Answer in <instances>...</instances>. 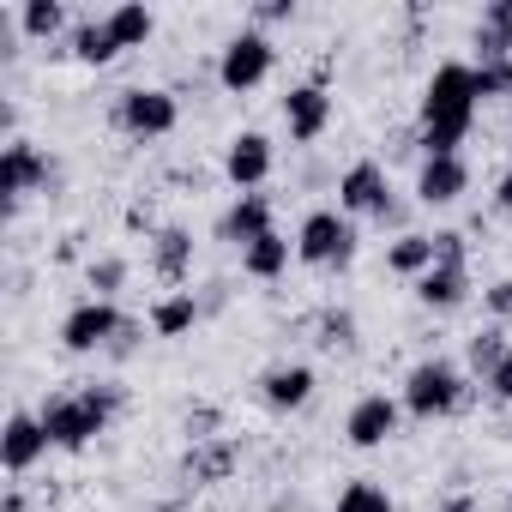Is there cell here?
Wrapping results in <instances>:
<instances>
[{
	"instance_id": "cell-10",
	"label": "cell",
	"mask_w": 512,
	"mask_h": 512,
	"mask_svg": "<svg viewBox=\"0 0 512 512\" xmlns=\"http://www.w3.org/2000/svg\"><path fill=\"white\" fill-rule=\"evenodd\" d=\"M272 169H278V145H272L260 127H247V133H235V139L223 145V181H229L235 193H260V187L272 181Z\"/></svg>"
},
{
	"instance_id": "cell-25",
	"label": "cell",
	"mask_w": 512,
	"mask_h": 512,
	"mask_svg": "<svg viewBox=\"0 0 512 512\" xmlns=\"http://www.w3.org/2000/svg\"><path fill=\"white\" fill-rule=\"evenodd\" d=\"M67 55H73L79 67H109V61L121 55V43L109 37V25H103V19H79V25L67 31Z\"/></svg>"
},
{
	"instance_id": "cell-33",
	"label": "cell",
	"mask_w": 512,
	"mask_h": 512,
	"mask_svg": "<svg viewBox=\"0 0 512 512\" xmlns=\"http://www.w3.org/2000/svg\"><path fill=\"white\" fill-rule=\"evenodd\" d=\"M482 308H488L494 326H506V320H512V278H494V284L482 290Z\"/></svg>"
},
{
	"instance_id": "cell-26",
	"label": "cell",
	"mask_w": 512,
	"mask_h": 512,
	"mask_svg": "<svg viewBox=\"0 0 512 512\" xmlns=\"http://www.w3.org/2000/svg\"><path fill=\"white\" fill-rule=\"evenodd\" d=\"M19 31L31 43H55L67 31V7L61 0H19Z\"/></svg>"
},
{
	"instance_id": "cell-27",
	"label": "cell",
	"mask_w": 512,
	"mask_h": 512,
	"mask_svg": "<svg viewBox=\"0 0 512 512\" xmlns=\"http://www.w3.org/2000/svg\"><path fill=\"white\" fill-rule=\"evenodd\" d=\"M314 344H320L326 356H356V314H350V308H326V314L314 320Z\"/></svg>"
},
{
	"instance_id": "cell-20",
	"label": "cell",
	"mask_w": 512,
	"mask_h": 512,
	"mask_svg": "<svg viewBox=\"0 0 512 512\" xmlns=\"http://www.w3.org/2000/svg\"><path fill=\"white\" fill-rule=\"evenodd\" d=\"M199 320H205V308H199V296H193V290H169V296H157V302H151V314H145L151 338H187Z\"/></svg>"
},
{
	"instance_id": "cell-16",
	"label": "cell",
	"mask_w": 512,
	"mask_h": 512,
	"mask_svg": "<svg viewBox=\"0 0 512 512\" xmlns=\"http://www.w3.org/2000/svg\"><path fill=\"white\" fill-rule=\"evenodd\" d=\"M43 452H49L43 416H37V410H13V416H7V434H0V464H7V476H25Z\"/></svg>"
},
{
	"instance_id": "cell-40",
	"label": "cell",
	"mask_w": 512,
	"mask_h": 512,
	"mask_svg": "<svg viewBox=\"0 0 512 512\" xmlns=\"http://www.w3.org/2000/svg\"><path fill=\"white\" fill-rule=\"evenodd\" d=\"M500 512H512V488H506V500H500Z\"/></svg>"
},
{
	"instance_id": "cell-2",
	"label": "cell",
	"mask_w": 512,
	"mask_h": 512,
	"mask_svg": "<svg viewBox=\"0 0 512 512\" xmlns=\"http://www.w3.org/2000/svg\"><path fill=\"white\" fill-rule=\"evenodd\" d=\"M121 404H127V386H121V380H85V386H73V392L43 398L37 416H43L55 452H85L97 434H109V422L121 416Z\"/></svg>"
},
{
	"instance_id": "cell-17",
	"label": "cell",
	"mask_w": 512,
	"mask_h": 512,
	"mask_svg": "<svg viewBox=\"0 0 512 512\" xmlns=\"http://www.w3.org/2000/svg\"><path fill=\"white\" fill-rule=\"evenodd\" d=\"M151 272H157V284H169V290H181V284L193 278V235H187L181 223H163V229L151 235Z\"/></svg>"
},
{
	"instance_id": "cell-22",
	"label": "cell",
	"mask_w": 512,
	"mask_h": 512,
	"mask_svg": "<svg viewBox=\"0 0 512 512\" xmlns=\"http://www.w3.org/2000/svg\"><path fill=\"white\" fill-rule=\"evenodd\" d=\"M506 350H512V338H506V326H482V332H470V338H464V374L488 386V380L500 374V362H506Z\"/></svg>"
},
{
	"instance_id": "cell-11",
	"label": "cell",
	"mask_w": 512,
	"mask_h": 512,
	"mask_svg": "<svg viewBox=\"0 0 512 512\" xmlns=\"http://www.w3.org/2000/svg\"><path fill=\"white\" fill-rule=\"evenodd\" d=\"M398 428H404V404H398V398H386V392H362V398L344 410V440H350L356 452L386 446Z\"/></svg>"
},
{
	"instance_id": "cell-3",
	"label": "cell",
	"mask_w": 512,
	"mask_h": 512,
	"mask_svg": "<svg viewBox=\"0 0 512 512\" xmlns=\"http://www.w3.org/2000/svg\"><path fill=\"white\" fill-rule=\"evenodd\" d=\"M398 404H404V416H410V422L458 416V410L470 404V374H464L458 362H446V356H422V362L404 374Z\"/></svg>"
},
{
	"instance_id": "cell-1",
	"label": "cell",
	"mask_w": 512,
	"mask_h": 512,
	"mask_svg": "<svg viewBox=\"0 0 512 512\" xmlns=\"http://www.w3.org/2000/svg\"><path fill=\"white\" fill-rule=\"evenodd\" d=\"M476 67L470 61H440L422 85V115H416V151L422 157H464L458 145L476 127Z\"/></svg>"
},
{
	"instance_id": "cell-8",
	"label": "cell",
	"mask_w": 512,
	"mask_h": 512,
	"mask_svg": "<svg viewBox=\"0 0 512 512\" xmlns=\"http://www.w3.org/2000/svg\"><path fill=\"white\" fill-rule=\"evenodd\" d=\"M49 187H61V163L31 139H7V151H0V199H7V211H19L25 193H49Z\"/></svg>"
},
{
	"instance_id": "cell-29",
	"label": "cell",
	"mask_w": 512,
	"mask_h": 512,
	"mask_svg": "<svg viewBox=\"0 0 512 512\" xmlns=\"http://www.w3.org/2000/svg\"><path fill=\"white\" fill-rule=\"evenodd\" d=\"M332 512H398V500H392L380 482L356 476V482H344V488H338V506H332Z\"/></svg>"
},
{
	"instance_id": "cell-37",
	"label": "cell",
	"mask_w": 512,
	"mask_h": 512,
	"mask_svg": "<svg viewBox=\"0 0 512 512\" xmlns=\"http://www.w3.org/2000/svg\"><path fill=\"white\" fill-rule=\"evenodd\" d=\"M434 512H482V500H476V494H464V488H452Z\"/></svg>"
},
{
	"instance_id": "cell-36",
	"label": "cell",
	"mask_w": 512,
	"mask_h": 512,
	"mask_svg": "<svg viewBox=\"0 0 512 512\" xmlns=\"http://www.w3.org/2000/svg\"><path fill=\"white\" fill-rule=\"evenodd\" d=\"M488 392H494V404H512V350H506V362H500V374L488 380Z\"/></svg>"
},
{
	"instance_id": "cell-30",
	"label": "cell",
	"mask_w": 512,
	"mask_h": 512,
	"mask_svg": "<svg viewBox=\"0 0 512 512\" xmlns=\"http://www.w3.org/2000/svg\"><path fill=\"white\" fill-rule=\"evenodd\" d=\"M217 428H223V410H217V404H193V410L181 416V434H187V446H205V440H223Z\"/></svg>"
},
{
	"instance_id": "cell-24",
	"label": "cell",
	"mask_w": 512,
	"mask_h": 512,
	"mask_svg": "<svg viewBox=\"0 0 512 512\" xmlns=\"http://www.w3.org/2000/svg\"><path fill=\"white\" fill-rule=\"evenodd\" d=\"M103 25H109V37H115L121 49H145V43L157 37V13L145 7V0H121V7H109Z\"/></svg>"
},
{
	"instance_id": "cell-19",
	"label": "cell",
	"mask_w": 512,
	"mask_h": 512,
	"mask_svg": "<svg viewBox=\"0 0 512 512\" xmlns=\"http://www.w3.org/2000/svg\"><path fill=\"white\" fill-rule=\"evenodd\" d=\"M410 296H416L428 314H452V308H464V302H470V272H452V266H428V272L410 284Z\"/></svg>"
},
{
	"instance_id": "cell-5",
	"label": "cell",
	"mask_w": 512,
	"mask_h": 512,
	"mask_svg": "<svg viewBox=\"0 0 512 512\" xmlns=\"http://www.w3.org/2000/svg\"><path fill=\"white\" fill-rule=\"evenodd\" d=\"M338 211L344 217H374V223H398V199H392V169L380 157H356L338 175Z\"/></svg>"
},
{
	"instance_id": "cell-31",
	"label": "cell",
	"mask_w": 512,
	"mask_h": 512,
	"mask_svg": "<svg viewBox=\"0 0 512 512\" xmlns=\"http://www.w3.org/2000/svg\"><path fill=\"white\" fill-rule=\"evenodd\" d=\"M470 67H476V61H470ZM476 97H482V103H506V97H512V61L476 67Z\"/></svg>"
},
{
	"instance_id": "cell-7",
	"label": "cell",
	"mask_w": 512,
	"mask_h": 512,
	"mask_svg": "<svg viewBox=\"0 0 512 512\" xmlns=\"http://www.w3.org/2000/svg\"><path fill=\"white\" fill-rule=\"evenodd\" d=\"M115 127H121L127 139H139V145L169 139V133L181 127V103H175V91H163V85H127V91L115 97Z\"/></svg>"
},
{
	"instance_id": "cell-34",
	"label": "cell",
	"mask_w": 512,
	"mask_h": 512,
	"mask_svg": "<svg viewBox=\"0 0 512 512\" xmlns=\"http://www.w3.org/2000/svg\"><path fill=\"white\" fill-rule=\"evenodd\" d=\"M139 338H145V320H121V332H115V344L103 350L109 362H127L133 350H139Z\"/></svg>"
},
{
	"instance_id": "cell-6",
	"label": "cell",
	"mask_w": 512,
	"mask_h": 512,
	"mask_svg": "<svg viewBox=\"0 0 512 512\" xmlns=\"http://www.w3.org/2000/svg\"><path fill=\"white\" fill-rule=\"evenodd\" d=\"M272 67H278V49H272V37L266 31H235L223 49H217V85L229 91V97H247V91H260L266 79H272Z\"/></svg>"
},
{
	"instance_id": "cell-28",
	"label": "cell",
	"mask_w": 512,
	"mask_h": 512,
	"mask_svg": "<svg viewBox=\"0 0 512 512\" xmlns=\"http://www.w3.org/2000/svg\"><path fill=\"white\" fill-rule=\"evenodd\" d=\"M127 278H133V266L121 260V253H103V260H91V266H85V284H91V296H97V302H115V296L127 290Z\"/></svg>"
},
{
	"instance_id": "cell-13",
	"label": "cell",
	"mask_w": 512,
	"mask_h": 512,
	"mask_svg": "<svg viewBox=\"0 0 512 512\" xmlns=\"http://www.w3.org/2000/svg\"><path fill=\"white\" fill-rule=\"evenodd\" d=\"M272 229H278L272 193H235V205L217 217V241H229V247H253V241L272 235Z\"/></svg>"
},
{
	"instance_id": "cell-4",
	"label": "cell",
	"mask_w": 512,
	"mask_h": 512,
	"mask_svg": "<svg viewBox=\"0 0 512 512\" xmlns=\"http://www.w3.org/2000/svg\"><path fill=\"white\" fill-rule=\"evenodd\" d=\"M356 247H362L356 217H344V211H332V205H314V211L302 217V229H296V260L314 266V272H350Z\"/></svg>"
},
{
	"instance_id": "cell-41",
	"label": "cell",
	"mask_w": 512,
	"mask_h": 512,
	"mask_svg": "<svg viewBox=\"0 0 512 512\" xmlns=\"http://www.w3.org/2000/svg\"><path fill=\"white\" fill-rule=\"evenodd\" d=\"M506 163H512V133H506Z\"/></svg>"
},
{
	"instance_id": "cell-9",
	"label": "cell",
	"mask_w": 512,
	"mask_h": 512,
	"mask_svg": "<svg viewBox=\"0 0 512 512\" xmlns=\"http://www.w3.org/2000/svg\"><path fill=\"white\" fill-rule=\"evenodd\" d=\"M121 308L115 302H97V296H85L79 308H67V320H61V350H73V356H103L109 344H115V332H121Z\"/></svg>"
},
{
	"instance_id": "cell-23",
	"label": "cell",
	"mask_w": 512,
	"mask_h": 512,
	"mask_svg": "<svg viewBox=\"0 0 512 512\" xmlns=\"http://www.w3.org/2000/svg\"><path fill=\"white\" fill-rule=\"evenodd\" d=\"M428 266H434V235L404 229V235H392V241H386V272H392V278H410V284H416Z\"/></svg>"
},
{
	"instance_id": "cell-21",
	"label": "cell",
	"mask_w": 512,
	"mask_h": 512,
	"mask_svg": "<svg viewBox=\"0 0 512 512\" xmlns=\"http://www.w3.org/2000/svg\"><path fill=\"white\" fill-rule=\"evenodd\" d=\"M290 260H296V241H290L284 229H272V235L253 241V247H241V272H247V278H260V284L284 278V272H290Z\"/></svg>"
},
{
	"instance_id": "cell-35",
	"label": "cell",
	"mask_w": 512,
	"mask_h": 512,
	"mask_svg": "<svg viewBox=\"0 0 512 512\" xmlns=\"http://www.w3.org/2000/svg\"><path fill=\"white\" fill-rule=\"evenodd\" d=\"M284 19H296V0H260V7H253V31H260V25H284Z\"/></svg>"
},
{
	"instance_id": "cell-32",
	"label": "cell",
	"mask_w": 512,
	"mask_h": 512,
	"mask_svg": "<svg viewBox=\"0 0 512 512\" xmlns=\"http://www.w3.org/2000/svg\"><path fill=\"white\" fill-rule=\"evenodd\" d=\"M434 266H452V272H470V241L458 229H434Z\"/></svg>"
},
{
	"instance_id": "cell-15",
	"label": "cell",
	"mask_w": 512,
	"mask_h": 512,
	"mask_svg": "<svg viewBox=\"0 0 512 512\" xmlns=\"http://www.w3.org/2000/svg\"><path fill=\"white\" fill-rule=\"evenodd\" d=\"M284 127H290L296 145L326 139V127H332V91L326 85H290L284 91Z\"/></svg>"
},
{
	"instance_id": "cell-14",
	"label": "cell",
	"mask_w": 512,
	"mask_h": 512,
	"mask_svg": "<svg viewBox=\"0 0 512 512\" xmlns=\"http://www.w3.org/2000/svg\"><path fill=\"white\" fill-rule=\"evenodd\" d=\"M470 193V163L464 157H422L416 163V205L428 211H446Z\"/></svg>"
},
{
	"instance_id": "cell-39",
	"label": "cell",
	"mask_w": 512,
	"mask_h": 512,
	"mask_svg": "<svg viewBox=\"0 0 512 512\" xmlns=\"http://www.w3.org/2000/svg\"><path fill=\"white\" fill-rule=\"evenodd\" d=\"M0 512H31V500H25V488H7V506Z\"/></svg>"
},
{
	"instance_id": "cell-18",
	"label": "cell",
	"mask_w": 512,
	"mask_h": 512,
	"mask_svg": "<svg viewBox=\"0 0 512 512\" xmlns=\"http://www.w3.org/2000/svg\"><path fill=\"white\" fill-rule=\"evenodd\" d=\"M235 464H241V446L223 434V440L187 446V458H181V482H193V488H211V482H229V476H235Z\"/></svg>"
},
{
	"instance_id": "cell-12",
	"label": "cell",
	"mask_w": 512,
	"mask_h": 512,
	"mask_svg": "<svg viewBox=\"0 0 512 512\" xmlns=\"http://www.w3.org/2000/svg\"><path fill=\"white\" fill-rule=\"evenodd\" d=\"M314 368L308 362H272L260 380H253V392H260V404L272 410V416H296V410H308L314 404Z\"/></svg>"
},
{
	"instance_id": "cell-38",
	"label": "cell",
	"mask_w": 512,
	"mask_h": 512,
	"mask_svg": "<svg viewBox=\"0 0 512 512\" xmlns=\"http://www.w3.org/2000/svg\"><path fill=\"white\" fill-rule=\"evenodd\" d=\"M494 211H500V217H512V163H506V175L494 181Z\"/></svg>"
}]
</instances>
